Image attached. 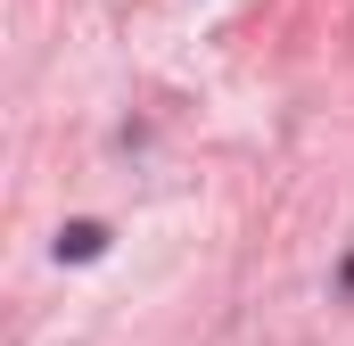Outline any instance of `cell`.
Masks as SVG:
<instances>
[{
    "instance_id": "obj_1",
    "label": "cell",
    "mask_w": 354,
    "mask_h": 346,
    "mask_svg": "<svg viewBox=\"0 0 354 346\" xmlns=\"http://www.w3.org/2000/svg\"><path fill=\"white\" fill-rule=\"evenodd\" d=\"M99 248H107V231H99V223H66V231H58V256H66V264H91Z\"/></svg>"
}]
</instances>
